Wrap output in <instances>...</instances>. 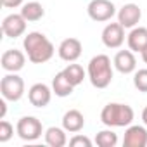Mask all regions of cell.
<instances>
[{"instance_id":"9a60e30c","label":"cell","mask_w":147,"mask_h":147,"mask_svg":"<svg viewBox=\"0 0 147 147\" xmlns=\"http://www.w3.org/2000/svg\"><path fill=\"white\" fill-rule=\"evenodd\" d=\"M85 126V118L78 109H69L62 116V128L69 133H78Z\"/></svg>"},{"instance_id":"5b68a950","label":"cell","mask_w":147,"mask_h":147,"mask_svg":"<svg viewBox=\"0 0 147 147\" xmlns=\"http://www.w3.org/2000/svg\"><path fill=\"white\" fill-rule=\"evenodd\" d=\"M16 131H18V135H19L23 140L33 142V140H36V138L42 137L43 126H42V121L36 119L35 116H24V118H21V119L18 121Z\"/></svg>"},{"instance_id":"8fae6325","label":"cell","mask_w":147,"mask_h":147,"mask_svg":"<svg viewBox=\"0 0 147 147\" xmlns=\"http://www.w3.org/2000/svg\"><path fill=\"white\" fill-rule=\"evenodd\" d=\"M142 18V11L137 4H125L118 12V23L123 28H135Z\"/></svg>"},{"instance_id":"ac0fdd59","label":"cell","mask_w":147,"mask_h":147,"mask_svg":"<svg viewBox=\"0 0 147 147\" xmlns=\"http://www.w3.org/2000/svg\"><path fill=\"white\" fill-rule=\"evenodd\" d=\"M21 16H23L26 21L35 23V21H40V19L45 16V9H43V5L38 4V2H28V4L23 5Z\"/></svg>"},{"instance_id":"7c38bea8","label":"cell","mask_w":147,"mask_h":147,"mask_svg":"<svg viewBox=\"0 0 147 147\" xmlns=\"http://www.w3.org/2000/svg\"><path fill=\"white\" fill-rule=\"evenodd\" d=\"M123 145L125 147H145L147 145V130L140 125L128 126L125 131Z\"/></svg>"},{"instance_id":"83f0119b","label":"cell","mask_w":147,"mask_h":147,"mask_svg":"<svg viewBox=\"0 0 147 147\" xmlns=\"http://www.w3.org/2000/svg\"><path fill=\"white\" fill-rule=\"evenodd\" d=\"M140 54H142V59H144V62L147 64V47H145V49H144V50H142Z\"/></svg>"},{"instance_id":"4316f807","label":"cell","mask_w":147,"mask_h":147,"mask_svg":"<svg viewBox=\"0 0 147 147\" xmlns=\"http://www.w3.org/2000/svg\"><path fill=\"white\" fill-rule=\"evenodd\" d=\"M142 121H144V125L147 126V106H145L144 111H142Z\"/></svg>"},{"instance_id":"8992f818","label":"cell","mask_w":147,"mask_h":147,"mask_svg":"<svg viewBox=\"0 0 147 147\" xmlns=\"http://www.w3.org/2000/svg\"><path fill=\"white\" fill-rule=\"evenodd\" d=\"M88 16L90 19L97 21V23H104L109 21L114 14H116V7L111 0H92L88 4Z\"/></svg>"},{"instance_id":"603a6c76","label":"cell","mask_w":147,"mask_h":147,"mask_svg":"<svg viewBox=\"0 0 147 147\" xmlns=\"http://www.w3.org/2000/svg\"><path fill=\"white\" fill-rule=\"evenodd\" d=\"M14 135V128H12V125L9 123V121H0V142H7V140H11V137Z\"/></svg>"},{"instance_id":"cb8c5ba5","label":"cell","mask_w":147,"mask_h":147,"mask_svg":"<svg viewBox=\"0 0 147 147\" xmlns=\"http://www.w3.org/2000/svg\"><path fill=\"white\" fill-rule=\"evenodd\" d=\"M69 145H73V147H92V140L85 135H75L69 140Z\"/></svg>"},{"instance_id":"484cf974","label":"cell","mask_w":147,"mask_h":147,"mask_svg":"<svg viewBox=\"0 0 147 147\" xmlns=\"http://www.w3.org/2000/svg\"><path fill=\"white\" fill-rule=\"evenodd\" d=\"M5 113H7V104H5V99L0 100V119L5 118Z\"/></svg>"},{"instance_id":"44dd1931","label":"cell","mask_w":147,"mask_h":147,"mask_svg":"<svg viewBox=\"0 0 147 147\" xmlns=\"http://www.w3.org/2000/svg\"><path fill=\"white\" fill-rule=\"evenodd\" d=\"M95 144L100 147H114L118 144V135L113 130H102L95 137Z\"/></svg>"},{"instance_id":"7a4b0ae2","label":"cell","mask_w":147,"mask_h":147,"mask_svg":"<svg viewBox=\"0 0 147 147\" xmlns=\"http://www.w3.org/2000/svg\"><path fill=\"white\" fill-rule=\"evenodd\" d=\"M88 78L95 88H106L113 82V66L106 54H99L88 62Z\"/></svg>"},{"instance_id":"d4e9b609","label":"cell","mask_w":147,"mask_h":147,"mask_svg":"<svg viewBox=\"0 0 147 147\" xmlns=\"http://www.w3.org/2000/svg\"><path fill=\"white\" fill-rule=\"evenodd\" d=\"M2 5L7 9H14V7L23 5V0H2Z\"/></svg>"},{"instance_id":"52a82bcc","label":"cell","mask_w":147,"mask_h":147,"mask_svg":"<svg viewBox=\"0 0 147 147\" xmlns=\"http://www.w3.org/2000/svg\"><path fill=\"white\" fill-rule=\"evenodd\" d=\"M125 42V28L119 23H109L102 31V43L107 49H119Z\"/></svg>"},{"instance_id":"3957f363","label":"cell","mask_w":147,"mask_h":147,"mask_svg":"<svg viewBox=\"0 0 147 147\" xmlns=\"http://www.w3.org/2000/svg\"><path fill=\"white\" fill-rule=\"evenodd\" d=\"M133 109L126 104L111 102L104 106L100 113V119L106 126H130L133 121Z\"/></svg>"},{"instance_id":"4fadbf2b","label":"cell","mask_w":147,"mask_h":147,"mask_svg":"<svg viewBox=\"0 0 147 147\" xmlns=\"http://www.w3.org/2000/svg\"><path fill=\"white\" fill-rule=\"evenodd\" d=\"M28 99H30L31 106L45 107V106H49V102L52 99V90L45 83H35L28 92Z\"/></svg>"},{"instance_id":"7402d4cb","label":"cell","mask_w":147,"mask_h":147,"mask_svg":"<svg viewBox=\"0 0 147 147\" xmlns=\"http://www.w3.org/2000/svg\"><path fill=\"white\" fill-rule=\"evenodd\" d=\"M133 85L138 92H147V69H138L135 73Z\"/></svg>"},{"instance_id":"277c9868","label":"cell","mask_w":147,"mask_h":147,"mask_svg":"<svg viewBox=\"0 0 147 147\" xmlns=\"http://www.w3.org/2000/svg\"><path fill=\"white\" fill-rule=\"evenodd\" d=\"M0 92L5 100L18 102L24 95V82L21 76H18L16 73H9L2 78L0 82Z\"/></svg>"},{"instance_id":"ffe728a7","label":"cell","mask_w":147,"mask_h":147,"mask_svg":"<svg viewBox=\"0 0 147 147\" xmlns=\"http://www.w3.org/2000/svg\"><path fill=\"white\" fill-rule=\"evenodd\" d=\"M62 73L66 75V78L73 83V85H80L83 80H85V71H83V67L80 66V64H67L64 69H62Z\"/></svg>"},{"instance_id":"6da1fadb","label":"cell","mask_w":147,"mask_h":147,"mask_svg":"<svg viewBox=\"0 0 147 147\" xmlns=\"http://www.w3.org/2000/svg\"><path fill=\"white\" fill-rule=\"evenodd\" d=\"M23 47L26 50L28 59L33 64H43V62L50 61L52 55H54V50H55L54 45H52V42L43 33H38V31L28 33L24 36Z\"/></svg>"},{"instance_id":"9c48e42d","label":"cell","mask_w":147,"mask_h":147,"mask_svg":"<svg viewBox=\"0 0 147 147\" xmlns=\"http://www.w3.org/2000/svg\"><path fill=\"white\" fill-rule=\"evenodd\" d=\"M82 50H83V45L78 38H66L61 42L59 45V57L66 62H75L80 55H82Z\"/></svg>"},{"instance_id":"2e32d148","label":"cell","mask_w":147,"mask_h":147,"mask_svg":"<svg viewBox=\"0 0 147 147\" xmlns=\"http://www.w3.org/2000/svg\"><path fill=\"white\" fill-rule=\"evenodd\" d=\"M128 47L131 52H142L147 47V28H133L128 35Z\"/></svg>"},{"instance_id":"ba28073f","label":"cell","mask_w":147,"mask_h":147,"mask_svg":"<svg viewBox=\"0 0 147 147\" xmlns=\"http://www.w3.org/2000/svg\"><path fill=\"white\" fill-rule=\"evenodd\" d=\"M26 19L21 14H11L2 21V31L9 38H18L26 31Z\"/></svg>"},{"instance_id":"5bb4252c","label":"cell","mask_w":147,"mask_h":147,"mask_svg":"<svg viewBox=\"0 0 147 147\" xmlns=\"http://www.w3.org/2000/svg\"><path fill=\"white\" fill-rule=\"evenodd\" d=\"M113 64H114V67L119 73H123V75H130V73H133L135 67H137V59H135L131 50H119L114 55Z\"/></svg>"},{"instance_id":"e0dca14e","label":"cell","mask_w":147,"mask_h":147,"mask_svg":"<svg viewBox=\"0 0 147 147\" xmlns=\"http://www.w3.org/2000/svg\"><path fill=\"white\" fill-rule=\"evenodd\" d=\"M73 88H75V85L66 78V75H64L62 71L57 73V75L54 76V80H52V92L57 97H67V95H71Z\"/></svg>"},{"instance_id":"d6986e66","label":"cell","mask_w":147,"mask_h":147,"mask_svg":"<svg viewBox=\"0 0 147 147\" xmlns=\"http://www.w3.org/2000/svg\"><path fill=\"white\" fill-rule=\"evenodd\" d=\"M66 130L62 128H57V126H50L47 131H45V142L50 145V147H64L67 144V138H66Z\"/></svg>"},{"instance_id":"30bf717a","label":"cell","mask_w":147,"mask_h":147,"mask_svg":"<svg viewBox=\"0 0 147 147\" xmlns=\"http://www.w3.org/2000/svg\"><path fill=\"white\" fill-rule=\"evenodd\" d=\"M0 62H2V67L9 73H18L19 69L24 67V62H26V57L21 50L18 49H9L2 54V59H0Z\"/></svg>"}]
</instances>
